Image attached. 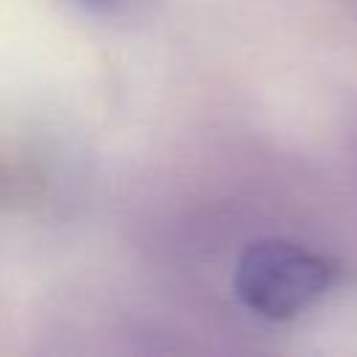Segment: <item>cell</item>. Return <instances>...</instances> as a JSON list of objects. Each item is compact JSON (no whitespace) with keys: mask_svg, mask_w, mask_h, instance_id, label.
Listing matches in <instances>:
<instances>
[{"mask_svg":"<svg viewBox=\"0 0 357 357\" xmlns=\"http://www.w3.org/2000/svg\"><path fill=\"white\" fill-rule=\"evenodd\" d=\"M335 279V265L293 240H259L237 262L234 290L262 318H293L310 310Z\"/></svg>","mask_w":357,"mask_h":357,"instance_id":"1","label":"cell"}]
</instances>
